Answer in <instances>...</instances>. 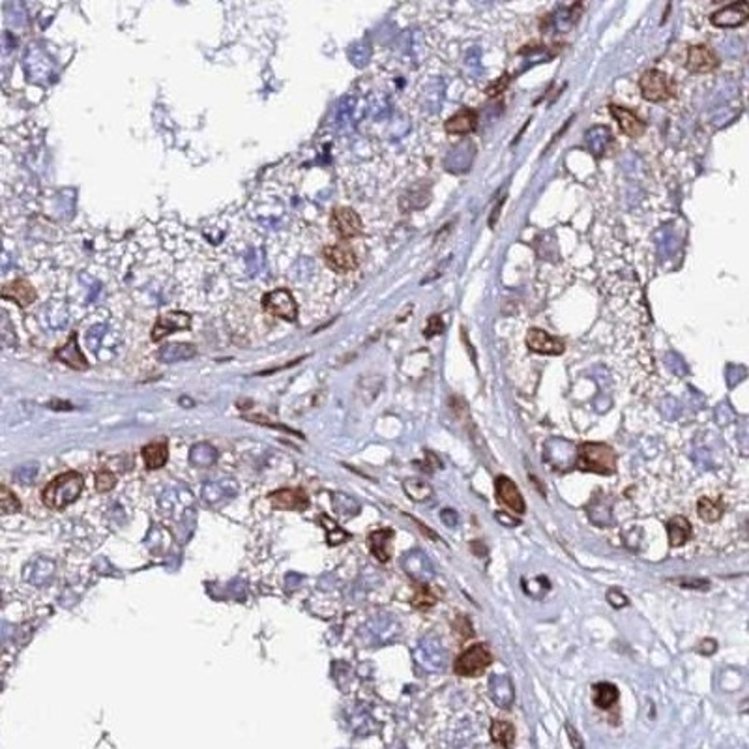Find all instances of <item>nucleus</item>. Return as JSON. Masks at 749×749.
<instances>
[{"mask_svg": "<svg viewBox=\"0 0 749 749\" xmlns=\"http://www.w3.org/2000/svg\"><path fill=\"white\" fill-rule=\"evenodd\" d=\"M82 487H85V480L81 474L70 470V473L53 478L51 482L47 483L41 491V500L49 510L60 512L77 500L79 495L82 493Z\"/></svg>", "mask_w": 749, "mask_h": 749, "instance_id": "obj_1", "label": "nucleus"}, {"mask_svg": "<svg viewBox=\"0 0 749 749\" xmlns=\"http://www.w3.org/2000/svg\"><path fill=\"white\" fill-rule=\"evenodd\" d=\"M577 468L585 470V473H596L609 476L615 473L616 468V456L611 446H607L603 442H585L579 448V457H577Z\"/></svg>", "mask_w": 749, "mask_h": 749, "instance_id": "obj_2", "label": "nucleus"}, {"mask_svg": "<svg viewBox=\"0 0 749 749\" xmlns=\"http://www.w3.org/2000/svg\"><path fill=\"white\" fill-rule=\"evenodd\" d=\"M493 663V654L485 642L470 645L453 663V672L459 677H480Z\"/></svg>", "mask_w": 749, "mask_h": 749, "instance_id": "obj_3", "label": "nucleus"}, {"mask_svg": "<svg viewBox=\"0 0 749 749\" xmlns=\"http://www.w3.org/2000/svg\"><path fill=\"white\" fill-rule=\"evenodd\" d=\"M642 98L647 102L659 103L669 99L674 94V85L665 73L657 72V70H648L642 73L641 81H639Z\"/></svg>", "mask_w": 749, "mask_h": 749, "instance_id": "obj_4", "label": "nucleus"}, {"mask_svg": "<svg viewBox=\"0 0 749 749\" xmlns=\"http://www.w3.org/2000/svg\"><path fill=\"white\" fill-rule=\"evenodd\" d=\"M262 308H264L266 313L274 315L277 318H283V320H289V323L296 320L298 317L296 302H294L293 294L285 291V289H277V291L266 294L264 300H262Z\"/></svg>", "mask_w": 749, "mask_h": 749, "instance_id": "obj_5", "label": "nucleus"}, {"mask_svg": "<svg viewBox=\"0 0 749 749\" xmlns=\"http://www.w3.org/2000/svg\"><path fill=\"white\" fill-rule=\"evenodd\" d=\"M495 491H497L498 502L504 504L510 512L517 513V515H523L527 512V504H524V498L519 491V487L515 485L513 480L506 476H498L495 480Z\"/></svg>", "mask_w": 749, "mask_h": 749, "instance_id": "obj_6", "label": "nucleus"}, {"mask_svg": "<svg viewBox=\"0 0 749 749\" xmlns=\"http://www.w3.org/2000/svg\"><path fill=\"white\" fill-rule=\"evenodd\" d=\"M749 17V4L745 0L742 2H736V4H729L721 8L719 11L712 14L710 21H712L713 26H719V28H738L748 21Z\"/></svg>", "mask_w": 749, "mask_h": 749, "instance_id": "obj_7", "label": "nucleus"}, {"mask_svg": "<svg viewBox=\"0 0 749 749\" xmlns=\"http://www.w3.org/2000/svg\"><path fill=\"white\" fill-rule=\"evenodd\" d=\"M332 229L339 238L350 240L362 232V220L350 208H335L332 214Z\"/></svg>", "mask_w": 749, "mask_h": 749, "instance_id": "obj_8", "label": "nucleus"}, {"mask_svg": "<svg viewBox=\"0 0 749 749\" xmlns=\"http://www.w3.org/2000/svg\"><path fill=\"white\" fill-rule=\"evenodd\" d=\"M527 345L532 352L547 356H559L564 352V345L562 341L553 335H549L541 328H530L527 334Z\"/></svg>", "mask_w": 749, "mask_h": 749, "instance_id": "obj_9", "label": "nucleus"}, {"mask_svg": "<svg viewBox=\"0 0 749 749\" xmlns=\"http://www.w3.org/2000/svg\"><path fill=\"white\" fill-rule=\"evenodd\" d=\"M270 504L276 510H293L303 512L309 506V497L303 489H279L268 497Z\"/></svg>", "mask_w": 749, "mask_h": 749, "instance_id": "obj_10", "label": "nucleus"}, {"mask_svg": "<svg viewBox=\"0 0 749 749\" xmlns=\"http://www.w3.org/2000/svg\"><path fill=\"white\" fill-rule=\"evenodd\" d=\"M324 261L334 272L347 274L358 266V259L355 252L345 246H330L324 249Z\"/></svg>", "mask_w": 749, "mask_h": 749, "instance_id": "obj_11", "label": "nucleus"}, {"mask_svg": "<svg viewBox=\"0 0 749 749\" xmlns=\"http://www.w3.org/2000/svg\"><path fill=\"white\" fill-rule=\"evenodd\" d=\"M719 64L718 55L708 45H693L688 51V70L693 73H708Z\"/></svg>", "mask_w": 749, "mask_h": 749, "instance_id": "obj_12", "label": "nucleus"}, {"mask_svg": "<svg viewBox=\"0 0 749 749\" xmlns=\"http://www.w3.org/2000/svg\"><path fill=\"white\" fill-rule=\"evenodd\" d=\"M190 326H191L190 315H185V313L161 315L154 326L152 339H154V341H159V339L167 338V335L173 334V332H178V330H188Z\"/></svg>", "mask_w": 749, "mask_h": 749, "instance_id": "obj_13", "label": "nucleus"}, {"mask_svg": "<svg viewBox=\"0 0 749 749\" xmlns=\"http://www.w3.org/2000/svg\"><path fill=\"white\" fill-rule=\"evenodd\" d=\"M611 114L627 137H639V135L645 134V122L635 113H631V111L620 107V105H611Z\"/></svg>", "mask_w": 749, "mask_h": 749, "instance_id": "obj_14", "label": "nucleus"}, {"mask_svg": "<svg viewBox=\"0 0 749 749\" xmlns=\"http://www.w3.org/2000/svg\"><path fill=\"white\" fill-rule=\"evenodd\" d=\"M478 126V114L470 109H463L456 113L452 119H448L446 131L452 135H468L473 134Z\"/></svg>", "mask_w": 749, "mask_h": 749, "instance_id": "obj_15", "label": "nucleus"}, {"mask_svg": "<svg viewBox=\"0 0 749 749\" xmlns=\"http://www.w3.org/2000/svg\"><path fill=\"white\" fill-rule=\"evenodd\" d=\"M392 538H394V530L392 529H380L370 534V549L379 562H388L390 560Z\"/></svg>", "mask_w": 749, "mask_h": 749, "instance_id": "obj_16", "label": "nucleus"}, {"mask_svg": "<svg viewBox=\"0 0 749 749\" xmlns=\"http://www.w3.org/2000/svg\"><path fill=\"white\" fill-rule=\"evenodd\" d=\"M143 461L146 465V468L150 470H158L167 463L169 459V446H167V441H156L150 442L143 448Z\"/></svg>", "mask_w": 749, "mask_h": 749, "instance_id": "obj_17", "label": "nucleus"}, {"mask_svg": "<svg viewBox=\"0 0 749 749\" xmlns=\"http://www.w3.org/2000/svg\"><path fill=\"white\" fill-rule=\"evenodd\" d=\"M2 296H4L6 300L19 303L21 308H26V306H31V303L36 300V291H34L28 283L19 279V281L6 285L4 291H2Z\"/></svg>", "mask_w": 749, "mask_h": 749, "instance_id": "obj_18", "label": "nucleus"}, {"mask_svg": "<svg viewBox=\"0 0 749 749\" xmlns=\"http://www.w3.org/2000/svg\"><path fill=\"white\" fill-rule=\"evenodd\" d=\"M667 534H669V545L671 547H682L686 541L689 539V534H691V523L684 515H674L667 523Z\"/></svg>", "mask_w": 749, "mask_h": 749, "instance_id": "obj_19", "label": "nucleus"}, {"mask_svg": "<svg viewBox=\"0 0 749 749\" xmlns=\"http://www.w3.org/2000/svg\"><path fill=\"white\" fill-rule=\"evenodd\" d=\"M57 356L62 360V362H64V364L73 367V370H87L88 367V362L85 360L81 350H79L77 338H75V335L70 338V341H68V343L64 345L60 350H58Z\"/></svg>", "mask_w": 749, "mask_h": 749, "instance_id": "obj_20", "label": "nucleus"}, {"mask_svg": "<svg viewBox=\"0 0 749 749\" xmlns=\"http://www.w3.org/2000/svg\"><path fill=\"white\" fill-rule=\"evenodd\" d=\"M721 513H723V510H721V504H719L718 498H712V497H703V498H699V502H697V515L701 521H704V523H718L719 519H721Z\"/></svg>", "mask_w": 749, "mask_h": 749, "instance_id": "obj_21", "label": "nucleus"}, {"mask_svg": "<svg viewBox=\"0 0 749 749\" xmlns=\"http://www.w3.org/2000/svg\"><path fill=\"white\" fill-rule=\"evenodd\" d=\"M491 740L500 748H510L515 742V727L510 721L497 719L491 725Z\"/></svg>", "mask_w": 749, "mask_h": 749, "instance_id": "obj_22", "label": "nucleus"}, {"mask_svg": "<svg viewBox=\"0 0 749 749\" xmlns=\"http://www.w3.org/2000/svg\"><path fill=\"white\" fill-rule=\"evenodd\" d=\"M616 701H618V688H616L615 684L601 682V684H598V686H594L596 706L607 710V708H611Z\"/></svg>", "mask_w": 749, "mask_h": 749, "instance_id": "obj_23", "label": "nucleus"}, {"mask_svg": "<svg viewBox=\"0 0 749 749\" xmlns=\"http://www.w3.org/2000/svg\"><path fill=\"white\" fill-rule=\"evenodd\" d=\"M403 487H405V491L409 493V497H411L412 500H427L433 493L431 487H429L427 483L418 482V480H409V482L403 483Z\"/></svg>", "mask_w": 749, "mask_h": 749, "instance_id": "obj_24", "label": "nucleus"}, {"mask_svg": "<svg viewBox=\"0 0 749 749\" xmlns=\"http://www.w3.org/2000/svg\"><path fill=\"white\" fill-rule=\"evenodd\" d=\"M320 521H323L324 527L328 529V544L330 545H338V544H341V541H343L345 538H349V534L345 532V530L341 529L339 524H335L334 521H330L328 517H324V515H323V517H320Z\"/></svg>", "mask_w": 749, "mask_h": 749, "instance_id": "obj_25", "label": "nucleus"}, {"mask_svg": "<svg viewBox=\"0 0 749 749\" xmlns=\"http://www.w3.org/2000/svg\"><path fill=\"white\" fill-rule=\"evenodd\" d=\"M117 485V476H114L111 470H99L98 474H96V489L98 491H102V493H107V491H111V489Z\"/></svg>", "mask_w": 749, "mask_h": 749, "instance_id": "obj_26", "label": "nucleus"}, {"mask_svg": "<svg viewBox=\"0 0 749 749\" xmlns=\"http://www.w3.org/2000/svg\"><path fill=\"white\" fill-rule=\"evenodd\" d=\"M0 498H2V512L4 513H16L21 510L19 500H17L16 495L11 493L6 485H2V495H0Z\"/></svg>", "mask_w": 749, "mask_h": 749, "instance_id": "obj_27", "label": "nucleus"}, {"mask_svg": "<svg viewBox=\"0 0 749 749\" xmlns=\"http://www.w3.org/2000/svg\"><path fill=\"white\" fill-rule=\"evenodd\" d=\"M672 583L678 586H684V588H697V591H706L710 585L706 579H686V577L684 579H674Z\"/></svg>", "mask_w": 749, "mask_h": 749, "instance_id": "obj_28", "label": "nucleus"}, {"mask_svg": "<svg viewBox=\"0 0 749 749\" xmlns=\"http://www.w3.org/2000/svg\"><path fill=\"white\" fill-rule=\"evenodd\" d=\"M435 601H436V600H435V596L431 594V591H429V588H427V586H424V588H421V594H418V596H416V598H414L416 607H420V609H427V607L433 605V603H435Z\"/></svg>", "mask_w": 749, "mask_h": 749, "instance_id": "obj_29", "label": "nucleus"}, {"mask_svg": "<svg viewBox=\"0 0 749 749\" xmlns=\"http://www.w3.org/2000/svg\"><path fill=\"white\" fill-rule=\"evenodd\" d=\"M607 601H609L615 609H622V607L627 605V598L622 594L618 588H611V591L607 592Z\"/></svg>", "mask_w": 749, "mask_h": 749, "instance_id": "obj_30", "label": "nucleus"}, {"mask_svg": "<svg viewBox=\"0 0 749 749\" xmlns=\"http://www.w3.org/2000/svg\"><path fill=\"white\" fill-rule=\"evenodd\" d=\"M495 517H497L498 521H500L502 524H506V527H517V524H519V519L510 517V515H506L504 512H497V513H495Z\"/></svg>", "mask_w": 749, "mask_h": 749, "instance_id": "obj_31", "label": "nucleus"}, {"mask_svg": "<svg viewBox=\"0 0 749 749\" xmlns=\"http://www.w3.org/2000/svg\"><path fill=\"white\" fill-rule=\"evenodd\" d=\"M566 731H568V734H570L571 740H573L575 748H583V742H581L579 736H577V731H575L571 725H566Z\"/></svg>", "mask_w": 749, "mask_h": 749, "instance_id": "obj_32", "label": "nucleus"}, {"mask_svg": "<svg viewBox=\"0 0 749 749\" xmlns=\"http://www.w3.org/2000/svg\"><path fill=\"white\" fill-rule=\"evenodd\" d=\"M506 81H508V77H502V81L498 82V85H495V87H491V90H489V94L493 96V94H500L502 92V88L504 85H506Z\"/></svg>", "mask_w": 749, "mask_h": 749, "instance_id": "obj_33", "label": "nucleus"}]
</instances>
